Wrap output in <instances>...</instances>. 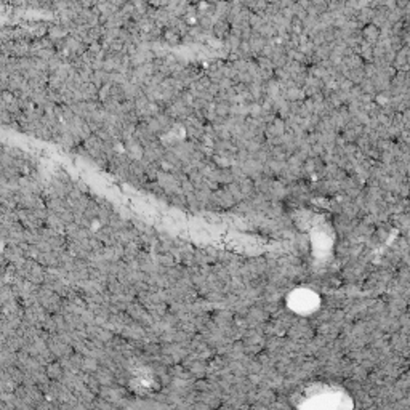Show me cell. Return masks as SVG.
Returning a JSON list of instances; mask_svg holds the SVG:
<instances>
[{"instance_id":"1","label":"cell","mask_w":410,"mask_h":410,"mask_svg":"<svg viewBox=\"0 0 410 410\" xmlns=\"http://www.w3.org/2000/svg\"><path fill=\"white\" fill-rule=\"evenodd\" d=\"M160 40L165 45L168 47H176L183 42V36L179 34V32L173 28H165V29H162V34H160Z\"/></svg>"},{"instance_id":"2","label":"cell","mask_w":410,"mask_h":410,"mask_svg":"<svg viewBox=\"0 0 410 410\" xmlns=\"http://www.w3.org/2000/svg\"><path fill=\"white\" fill-rule=\"evenodd\" d=\"M71 34V31L64 26V24H60V23H56V24H50V28H48V37H50L53 42H60V40H64L68 36Z\"/></svg>"},{"instance_id":"3","label":"cell","mask_w":410,"mask_h":410,"mask_svg":"<svg viewBox=\"0 0 410 410\" xmlns=\"http://www.w3.org/2000/svg\"><path fill=\"white\" fill-rule=\"evenodd\" d=\"M154 23H155V26L160 28V29H165L170 26V23L171 20H173V15H171L167 8H157L154 13Z\"/></svg>"},{"instance_id":"4","label":"cell","mask_w":410,"mask_h":410,"mask_svg":"<svg viewBox=\"0 0 410 410\" xmlns=\"http://www.w3.org/2000/svg\"><path fill=\"white\" fill-rule=\"evenodd\" d=\"M228 20H217L215 24H213V29H212V34L218 37V39H226L229 34H231V26H229Z\"/></svg>"},{"instance_id":"5","label":"cell","mask_w":410,"mask_h":410,"mask_svg":"<svg viewBox=\"0 0 410 410\" xmlns=\"http://www.w3.org/2000/svg\"><path fill=\"white\" fill-rule=\"evenodd\" d=\"M63 367L60 362H52V364H48L47 365V376L50 380L56 381V380H60L61 376H63Z\"/></svg>"},{"instance_id":"6","label":"cell","mask_w":410,"mask_h":410,"mask_svg":"<svg viewBox=\"0 0 410 410\" xmlns=\"http://www.w3.org/2000/svg\"><path fill=\"white\" fill-rule=\"evenodd\" d=\"M147 2L154 8H167L171 0H147Z\"/></svg>"},{"instance_id":"7","label":"cell","mask_w":410,"mask_h":410,"mask_svg":"<svg viewBox=\"0 0 410 410\" xmlns=\"http://www.w3.org/2000/svg\"><path fill=\"white\" fill-rule=\"evenodd\" d=\"M8 4H10V7H15V8H24V7H28V0H8Z\"/></svg>"}]
</instances>
